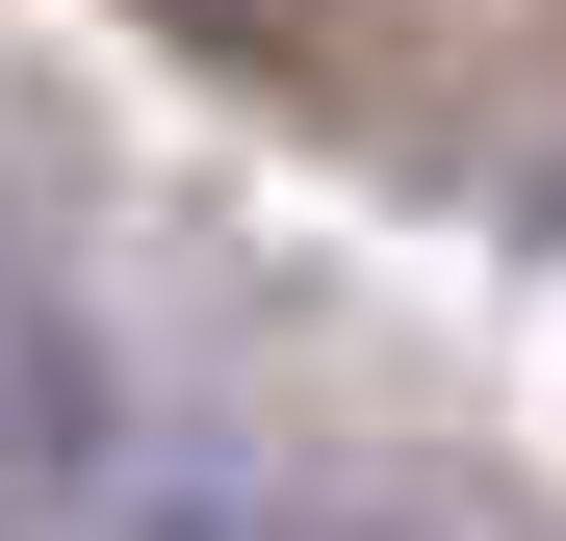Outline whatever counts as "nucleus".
I'll return each instance as SVG.
<instances>
[{"label":"nucleus","mask_w":566,"mask_h":541,"mask_svg":"<svg viewBox=\"0 0 566 541\" xmlns=\"http://www.w3.org/2000/svg\"><path fill=\"white\" fill-rule=\"evenodd\" d=\"M77 490H104V361H77V310L0 258V541L77 516Z\"/></svg>","instance_id":"nucleus-1"},{"label":"nucleus","mask_w":566,"mask_h":541,"mask_svg":"<svg viewBox=\"0 0 566 541\" xmlns=\"http://www.w3.org/2000/svg\"><path fill=\"white\" fill-rule=\"evenodd\" d=\"M129 541H387V516H310V490H155Z\"/></svg>","instance_id":"nucleus-2"},{"label":"nucleus","mask_w":566,"mask_h":541,"mask_svg":"<svg viewBox=\"0 0 566 541\" xmlns=\"http://www.w3.org/2000/svg\"><path fill=\"white\" fill-rule=\"evenodd\" d=\"M207 27H335V0H207Z\"/></svg>","instance_id":"nucleus-3"}]
</instances>
